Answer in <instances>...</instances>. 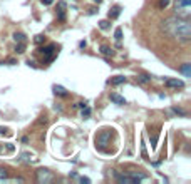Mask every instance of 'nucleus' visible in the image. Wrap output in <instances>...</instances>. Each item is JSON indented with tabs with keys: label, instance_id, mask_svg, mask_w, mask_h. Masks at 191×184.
<instances>
[{
	"label": "nucleus",
	"instance_id": "1",
	"mask_svg": "<svg viewBox=\"0 0 191 184\" xmlns=\"http://www.w3.org/2000/svg\"><path fill=\"white\" fill-rule=\"evenodd\" d=\"M163 28L166 34L174 37L179 42H190L191 40V24L186 19H179V17H169L163 22Z\"/></svg>",
	"mask_w": 191,
	"mask_h": 184
},
{
	"label": "nucleus",
	"instance_id": "2",
	"mask_svg": "<svg viewBox=\"0 0 191 184\" xmlns=\"http://www.w3.org/2000/svg\"><path fill=\"white\" fill-rule=\"evenodd\" d=\"M174 15L179 19L190 20L191 17V0H176L174 3Z\"/></svg>",
	"mask_w": 191,
	"mask_h": 184
},
{
	"label": "nucleus",
	"instance_id": "3",
	"mask_svg": "<svg viewBox=\"0 0 191 184\" xmlns=\"http://www.w3.org/2000/svg\"><path fill=\"white\" fill-rule=\"evenodd\" d=\"M35 179H37V183L39 184H49L54 181V176H52V172L47 169H37L35 171Z\"/></svg>",
	"mask_w": 191,
	"mask_h": 184
},
{
	"label": "nucleus",
	"instance_id": "4",
	"mask_svg": "<svg viewBox=\"0 0 191 184\" xmlns=\"http://www.w3.org/2000/svg\"><path fill=\"white\" fill-rule=\"evenodd\" d=\"M111 136H112V132L111 131H102L101 134H97V137H96V142H97V146L99 147H104V146H107L111 141Z\"/></svg>",
	"mask_w": 191,
	"mask_h": 184
},
{
	"label": "nucleus",
	"instance_id": "5",
	"mask_svg": "<svg viewBox=\"0 0 191 184\" xmlns=\"http://www.w3.org/2000/svg\"><path fill=\"white\" fill-rule=\"evenodd\" d=\"M66 7H67V3H66L64 0H61V2L57 3V19L61 22L66 20Z\"/></svg>",
	"mask_w": 191,
	"mask_h": 184
},
{
	"label": "nucleus",
	"instance_id": "6",
	"mask_svg": "<svg viewBox=\"0 0 191 184\" xmlns=\"http://www.w3.org/2000/svg\"><path fill=\"white\" fill-rule=\"evenodd\" d=\"M166 87H173V89H183L184 87V82L179 81V79H166Z\"/></svg>",
	"mask_w": 191,
	"mask_h": 184
},
{
	"label": "nucleus",
	"instance_id": "7",
	"mask_svg": "<svg viewBox=\"0 0 191 184\" xmlns=\"http://www.w3.org/2000/svg\"><path fill=\"white\" fill-rule=\"evenodd\" d=\"M111 101H112L114 104H117V106H124V104H126V99H124L123 96L116 94V92H112V94H111Z\"/></svg>",
	"mask_w": 191,
	"mask_h": 184
},
{
	"label": "nucleus",
	"instance_id": "8",
	"mask_svg": "<svg viewBox=\"0 0 191 184\" xmlns=\"http://www.w3.org/2000/svg\"><path fill=\"white\" fill-rule=\"evenodd\" d=\"M99 50H101V54L106 55V57H112V55H114V50H112L109 45H101V49H99Z\"/></svg>",
	"mask_w": 191,
	"mask_h": 184
},
{
	"label": "nucleus",
	"instance_id": "9",
	"mask_svg": "<svg viewBox=\"0 0 191 184\" xmlns=\"http://www.w3.org/2000/svg\"><path fill=\"white\" fill-rule=\"evenodd\" d=\"M54 92H55V96H61V97H67V90L62 87V85H54Z\"/></svg>",
	"mask_w": 191,
	"mask_h": 184
},
{
	"label": "nucleus",
	"instance_id": "10",
	"mask_svg": "<svg viewBox=\"0 0 191 184\" xmlns=\"http://www.w3.org/2000/svg\"><path fill=\"white\" fill-rule=\"evenodd\" d=\"M119 14H121V7L119 5H116V7H112L109 10V19H117L119 17Z\"/></svg>",
	"mask_w": 191,
	"mask_h": 184
},
{
	"label": "nucleus",
	"instance_id": "11",
	"mask_svg": "<svg viewBox=\"0 0 191 184\" xmlns=\"http://www.w3.org/2000/svg\"><path fill=\"white\" fill-rule=\"evenodd\" d=\"M181 72H183V75L184 77H191V64H183L181 65Z\"/></svg>",
	"mask_w": 191,
	"mask_h": 184
},
{
	"label": "nucleus",
	"instance_id": "12",
	"mask_svg": "<svg viewBox=\"0 0 191 184\" xmlns=\"http://www.w3.org/2000/svg\"><path fill=\"white\" fill-rule=\"evenodd\" d=\"M124 82H126V77H124V75H116V77L111 79V84H112V85H119V84H124Z\"/></svg>",
	"mask_w": 191,
	"mask_h": 184
},
{
	"label": "nucleus",
	"instance_id": "13",
	"mask_svg": "<svg viewBox=\"0 0 191 184\" xmlns=\"http://www.w3.org/2000/svg\"><path fill=\"white\" fill-rule=\"evenodd\" d=\"M15 52H17V54H24V52H25V42H19V44L15 45Z\"/></svg>",
	"mask_w": 191,
	"mask_h": 184
},
{
	"label": "nucleus",
	"instance_id": "14",
	"mask_svg": "<svg viewBox=\"0 0 191 184\" xmlns=\"http://www.w3.org/2000/svg\"><path fill=\"white\" fill-rule=\"evenodd\" d=\"M14 40L15 42H25V35L22 34V32H15L14 34Z\"/></svg>",
	"mask_w": 191,
	"mask_h": 184
},
{
	"label": "nucleus",
	"instance_id": "15",
	"mask_svg": "<svg viewBox=\"0 0 191 184\" xmlns=\"http://www.w3.org/2000/svg\"><path fill=\"white\" fill-rule=\"evenodd\" d=\"M7 177H8L7 169H5V167H0V183H3V181H5Z\"/></svg>",
	"mask_w": 191,
	"mask_h": 184
},
{
	"label": "nucleus",
	"instance_id": "16",
	"mask_svg": "<svg viewBox=\"0 0 191 184\" xmlns=\"http://www.w3.org/2000/svg\"><path fill=\"white\" fill-rule=\"evenodd\" d=\"M114 39H116L117 42L123 39V28H121V27H117L116 30H114Z\"/></svg>",
	"mask_w": 191,
	"mask_h": 184
},
{
	"label": "nucleus",
	"instance_id": "17",
	"mask_svg": "<svg viewBox=\"0 0 191 184\" xmlns=\"http://www.w3.org/2000/svg\"><path fill=\"white\" fill-rule=\"evenodd\" d=\"M109 25H111L109 20H101V22H99V28H101V30H107Z\"/></svg>",
	"mask_w": 191,
	"mask_h": 184
},
{
	"label": "nucleus",
	"instance_id": "18",
	"mask_svg": "<svg viewBox=\"0 0 191 184\" xmlns=\"http://www.w3.org/2000/svg\"><path fill=\"white\" fill-rule=\"evenodd\" d=\"M173 112H174V114H178V116H181V117H186V116H188V114H186V110L179 109V107H173Z\"/></svg>",
	"mask_w": 191,
	"mask_h": 184
},
{
	"label": "nucleus",
	"instance_id": "19",
	"mask_svg": "<svg viewBox=\"0 0 191 184\" xmlns=\"http://www.w3.org/2000/svg\"><path fill=\"white\" fill-rule=\"evenodd\" d=\"M137 81L143 82V84H148V82L151 81V77H149V75H146V74H143V75H139V77H137Z\"/></svg>",
	"mask_w": 191,
	"mask_h": 184
},
{
	"label": "nucleus",
	"instance_id": "20",
	"mask_svg": "<svg viewBox=\"0 0 191 184\" xmlns=\"http://www.w3.org/2000/svg\"><path fill=\"white\" fill-rule=\"evenodd\" d=\"M89 116H91V107H87V106L82 107V117L86 119V117H89Z\"/></svg>",
	"mask_w": 191,
	"mask_h": 184
},
{
	"label": "nucleus",
	"instance_id": "21",
	"mask_svg": "<svg viewBox=\"0 0 191 184\" xmlns=\"http://www.w3.org/2000/svg\"><path fill=\"white\" fill-rule=\"evenodd\" d=\"M20 157H22V161H32V154H29V152H22L20 154Z\"/></svg>",
	"mask_w": 191,
	"mask_h": 184
},
{
	"label": "nucleus",
	"instance_id": "22",
	"mask_svg": "<svg viewBox=\"0 0 191 184\" xmlns=\"http://www.w3.org/2000/svg\"><path fill=\"white\" fill-rule=\"evenodd\" d=\"M44 40H45V37H44V35H35V39H34V42L37 44V45H39V44H42Z\"/></svg>",
	"mask_w": 191,
	"mask_h": 184
},
{
	"label": "nucleus",
	"instance_id": "23",
	"mask_svg": "<svg viewBox=\"0 0 191 184\" xmlns=\"http://www.w3.org/2000/svg\"><path fill=\"white\" fill-rule=\"evenodd\" d=\"M169 2H171V0H159V3H158V5H159L161 8H166L168 5H169Z\"/></svg>",
	"mask_w": 191,
	"mask_h": 184
},
{
	"label": "nucleus",
	"instance_id": "24",
	"mask_svg": "<svg viewBox=\"0 0 191 184\" xmlns=\"http://www.w3.org/2000/svg\"><path fill=\"white\" fill-rule=\"evenodd\" d=\"M81 183H82V184H84V183L89 184V183H91V179H89V177H81Z\"/></svg>",
	"mask_w": 191,
	"mask_h": 184
},
{
	"label": "nucleus",
	"instance_id": "25",
	"mask_svg": "<svg viewBox=\"0 0 191 184\" xmlns=\"http://www.w3.org/2000/svg\"><path fill=\"white\" fill-rule=\"evenodd\" d=\"M86 106H87L86 102H77V104H75V107H81V109H82V107H86Z\"/></svg>",
	"mask_w": 191,
	"mask_h": 184
},
{
	"label": "nucleus",
	"instance_id": "26",
	"mask_svg": "<svg viewBox=\"0 0 191 184\" xmlns=\"http://www.w3.org/2000/svg\"><path fill=\"white\" fill-rule=\"evenodd\" d=\"M42 3H44V5H50V3H52V2H54V0H40Z\"/></svg>",
	"mask_w": 191,
	"mask_h": 184
},
{
	"label": "nucleus",
	"instance_id": "27",
	"mask_svg": "<svg viewBox=\"0 0 191 184\" xmlns=\"http://www.w3.org/2000/svg\"><path fill=\"white\" fill-rule=\"evenodd\" d=\"M7 151L8 152H12V151H14V146H12V144H7Z\"/></svg>",
	"mask_w": 191,
	"mask_h": 184
},
{
	"label": "nucleus",
	"instance_id": "28",
	"mask_svg": "<svg viewBox=\"0 0 191 184\" xmlns=\"http://www.w3.org/2000/svg\"><path fill=\"white\" fill-rule=\"evenodd\" d=\"M15 64V59H8V65H14Z\"/></svg>",
	"mask_w": 191,
	"mask_h": 184
},
{
	"label": "nucleus",
	"instance_id": "29",
	"mask_svg": "<svg viewBox=\"0 0 191 184\" xmlns=\"http://www.w3.org/2000/svg\"><path fill=\"white\" fill-rule=\"evenodd\" d=\"M96 3H101V2H102V0H94Z\"/></svg>",
	"mask_w": 191,
	"mask_h": 184
}]
</instances>
